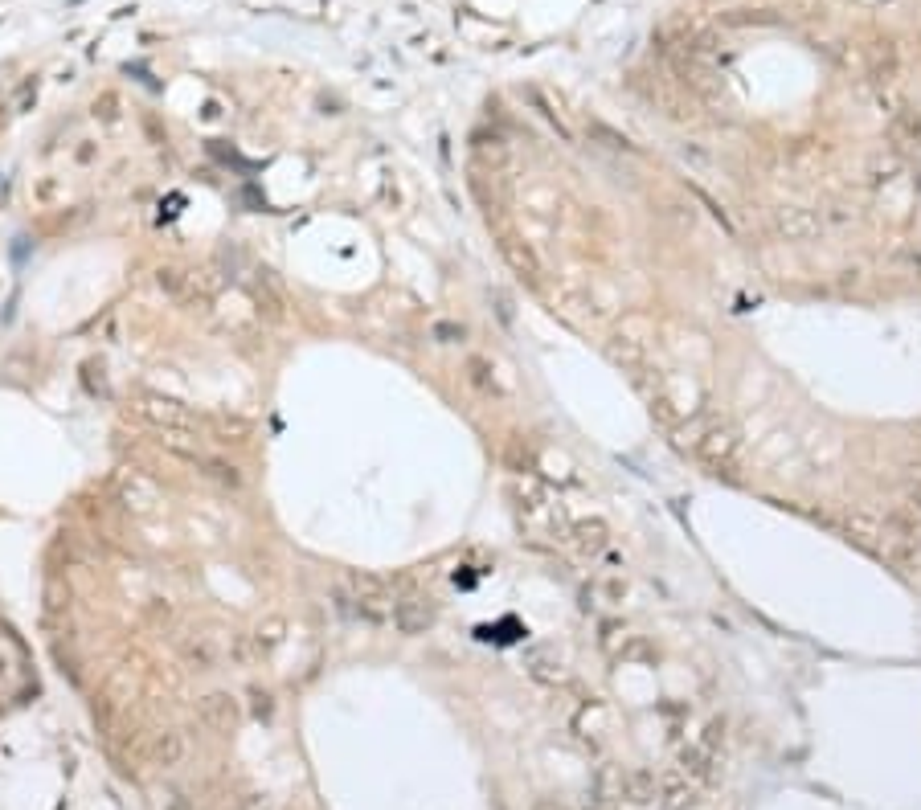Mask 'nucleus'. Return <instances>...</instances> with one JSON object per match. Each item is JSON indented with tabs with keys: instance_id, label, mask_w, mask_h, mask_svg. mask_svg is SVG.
Instances as JSON below:
<instances>
[{
	"instance_id": "obj_6",
	"label": "nucleus",
	"mask_w": 921,
	"mask_h": 810,
	"mask_svg": "<svg viewBox=\"0 0 921 810\" xmlns=\"http://www.w3.org/2000/svg\"><path fill=\"white\" fill-rule=\"evenodd\" d=\"M140 414L144 418H152L156 426H164V430H172V434H185L189 426H193V418L181 410V405H172V401H160V397H148L144 405H140Z\"/></svg>"
},
{
	"instance_id": "obj_8",
	"label": "nucleus",
	"mask_w": 921,
	"mask_h": 810,
	"mask_svg": "<svg viewBox=\"0 0 921 810\" xmlns=\"http://www.w3.org/2000/svg\"><path fill=\"white\" fill-rule=\"evenodd\" d=\"M193 463L201 467V475L209 479V483H217V487H226V491H238L242 487V471L234 467V463H226V459H213V455H193Z\"/></svg>"
},
{
	"instance_id": "obj_16",
	"label": "nucleus",
	"mask_w": 921,
	"mask_h": 810,
	"mask_svg": "<svg viewBox=\"0 0 921 810\" xmlns=\"http://www.w3.org/2000/svg\"><path fill=\"white\" fill-rule=\"evenodd\" d=\"M156 283H160V291H168V295H181L185 291V275H181V270H160V275H156Z\"/></svg>"
},
{
	"instance_id": "obj_14",
	"label": "nucleus",
	"mask_w": 921,
	"mask_h": 810,
	"mask_svg": "<svg viewBox=\"0 0 921 810\" xmlns=\"http://www.w3.org/2000/svg\"><path fill=\"white\" fill-rule=\"evenodd\" d=\"M504 254H508V262L520 270L524 279H537V275H541V262H537V254H533L529 246L520 250V246H512V242H508V246H504Z\"/></svg>"
},
{
	"instance_id": "obj_17",
	"label": "nucleus",
	"mask_w": 921,
	"mask_h": 810,
	"mask_svg": "<svg viewBox=\"0 0 921 810\" xmlns=\"http://www.w3.org/2000/svg\"><path fill=\"white\" fill-rule=\"evenodd\" d=\"M226 651H230L234 663H250V659H254V647H250L246 635H230V647H226Z\"/></svg>"
},
{
	"instance_id": "obj_15",
	"label": "nucleus",
	"mask_w": 921,
	"mask_h": 810,
	"mask_svg": "<svg viewBox=\"0 0 921 810\" xmlns=\"http://www.w3.org/2000/svg\"><path fill=\"white\" fill-rule=\"evenodd\" d=\"M872 70H876V78H881V82H893V74H897V50H893L889 41H881L872 50Z\"/></svg>"
},
{
	"instance_id": "obj_10",
	"label": "nucleus",
	"mask_w": 921,
	"mask_h": 810,
	"mask_svg": "<svg viewBox=\"0 0 921 810\" xmlns=\"http://www.w3.org/2000/svg\"><path fill=\"white\" fill-rule=\"evenodd\" d=\"M185 749H189V745H185L181 733H160V737L152 741L148 753H152L156 765H164V770H168V765H181V761H185Z\"/></svg>"
},
{
	"instance_id": "obj_13",
	"label": "nucleus",
	"mask_w": 921,
	"mask_h": 810,
	"mask_svg": "<svg viewBox=\"0 0 921 810\" xmlns=\"http://www.w3.org/2000/svg\"><path fill=\"white\" fill-rule=\"evenodd\" d=\"M655 798H664L672 810H684V806H692V802H696V790H692V786H684L680 778H664V782H660V794H655Z\"/></svg>"
},
{
	"instance_id": "obj_1",
	"label": "nucleus",
	"mask_w": 921,
	"mask_h": 810,
	"mask_svg": "<svg viewBox=\"0 0 921 810\" xmlns=\"http://www.w3.org/2000/svg\"><path fill=\"white\" fill-rule=\"evenodd\" d=\"M721 741H725V725H721V720H713V725H705V733H700L684 749V770L692 778H709L713 765H717V753H721Z\"/></svg>"
},
{
	"instance_id": "obj_5",
	"label": "nucleus",
	"mask_w": 921,
	"mask_h": 810,
	"mask_svg": "<svg viewBox=\"0 0 921 810\" xmlns=\"http://www.w3.org/2000/svg\"><path fill=\"white\" fill-rule=\"evenodd\" d=\"M700 450V459H705L709 467H725L733 459V450H737V430L733 426H713L705 438L696 442Z\"/></svg>"
},
{
	"instance_id": "obj_18",
	"label": "nucleus",
	"mask_w": 921,
	"mask_h": 810,
	"mask_svg": "<svg viewBox=\"0 0 921 810\" xmlns=\"http://www.w3.org/2000/svg\"><path fill=\"white\" fill-rule=\"evenodd\" d=\"M533 810H569V806L557 802V798H541V802H533Z\"/></svg>"
},
{
	"instance_id": "obj_9",
	"label": "nucleus",
	"mask_w": 921,
	"mask_h": 810,
	"mask_svg": "<svg viewBox=\"0 0 921 810\" xmlns=\"http://www.w3.org/2000/svg\"><path fill=\"white\" fill-rule=\"evenodd\" d=\"M619 794L627 798V802H655V794H660V786H655V778L647 774V770H631V774H623V782H619Z\"/></svg>"
},
{
	"instance_id": "obj_2",
	"label": "nucleus",
	"mask_w": 921,
	"mask_h": 810,
	"mask_svg": "<svg viewBox=\"0 0 921 810\" xmlns=\"http://www.w3.org/2000/svg\"><path fill=\"white\" fill-rule=\"evenodd\" d=\"M197 716L209 733H234L242 725V704L230 696V692H209L201 704H197Z\"/></svg>"
},
{
	"instance_id": "obj_4",
	"label": "nucleus",
	"mask_w": 921,
	"mask_h": 810,
	"mask_svg": "<svg viewBox=\"0 0 921 810\" xmlns=\"http://www.w3.org/2000/svg\"><path fill=\"white\" fill-rule=\"evenodd\" d=\"M393 626H398L402 635H422L426 626H434V602L422 598V594L398 602V606H393Z\"/></svg>"
},
{
	"instance_id": "obj_7",
	"label": "nucleus",
	"mask_w": 921,
	"mask_h": 810,
	"mask_svg": "<svg viewBox=\"0 0 921 810\" xmlns=\"http://www.w3.org/2000/svg\"><path fill=\"white\" fill-rule=\"evenodd\" d=\"M893 144L905 152H921V107H901L893 115Z\"/></svg>"
},
{
	"instance_id": "obj_3",
	"label": "nucleus",
	"mask_w": 921,
	"mask_h": 810,
	"mask_svg": "<svg viewBox=\"0 0 921 810\" xmlns=\"http://www.w3.org/2000/svg\"><path fill=\"white\" fill-rule=\"evenodd\" d=\"M819 225H823V217H819L815 209H807V205H786V209L774 213V230H778V238H786V242H807V238H815Z\"/></svg>"
},
{
	"instance_id": "obj_11",
	"label": "nucleus",
	"mask_w": 921,
	"mask_h": 810,
	"mask_svg": "<svg viewBox=\"0 0 921 810\" xmlns=\"http://www.w3.org/2000/svg\"><path fill=\"white\" fill-rule=\"evenodd\" d=\"M185 659L197 663V667H213L222 659V647H217L209 635H197V639H185Z\"/></svg>"
},
{
	"instance_id": "obj_12",
	"label": "nucleus",
	"mask_w": 921,
	"mask_h": 810,
	"mask_svg": "<svg viewBox=\"0 0 921 810\" xmlns=\"http://www.w3.org/2000/svg\"><path fill=\"white\" fill-rule=\"evenodd\" d=\"M574 536H578L582 553H598L606 545V524L602 520H582V524H574Z\"/></svg>"
}]
</instances>
